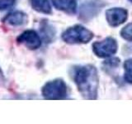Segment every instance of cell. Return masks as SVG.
Returning a JSON list of instances; mask_svg holds the SVG:
<instances>
[{
	"instance_id": "cell-3",
	"label": "cell",
	"mask_w": 132,
	"mask_h": 124,
	"mask_svg": "<svg viewBox=\"0 0 132 124\" xmlns=\"http://www.w3.org/2000/svg\"><path fill=\"white\" fill-rule=\"evenodd\" d=\"M42 96L49 100H60L66 98L67 86L64 81L60 79H56L49 81L41 89Z\"/></svg>"
},
{
	"instance_id": "cell-6",
	"label": "cell",
	"mask_w": 132,
	"mask_h": 124,
	"mask_svg": "<svg viewBox=\"0 0 132 124\" xmlns=\"http://www.w3.org/2000/svg\"><path fill=\"white\" fill-rule=\"evenodd\" d=\"M106 18L111 27H117L124 23L128 18V12L125 8L113 7L106 10Z\"/></svg>"
},
{
	"instance_id": "cell-8",
	"label": "cell",
	"mask_w": 132,
	"mask_h": 124,
	"mask_svg": "<svg viewBox=\"0 0 132 124\" xmlns=\"http://www.w3.org/2000/svg\"><path fill=\"white\" fill-rule=\"evenodd\" d=\"M52 3L58 10L65 12L69 14H73L76 12V0H52Z\"/></svg>"
},
{
	"instance_id": "cell-4",
	"label": "cell",
	"mask_w": 132,
	"mask_h": 124,
	"mask_svg": "<svg viewBox=\"0 0 132 124\" xmlns=\"http://www.w3.org/2000/svg\"><path fill=\"white\" fill-rule=\"evenodd\" d=\"M93 52L97 57L106 58L114 55L117 51V43L112 37H107L101 41L94 42L93 45Z\"/></svg>"
},
{
	"instance_id": "cell-14",
	"label": "cell",
	"mask_w": 132,
	"mask_h": 124,
	"mask_svg": "<svg viewBox=\"0 0 132 124\" xmlns=\"http://www.w3.org/2000/svg\"><path fill=\"white\" fill-rule=\"evenodd\" d=\"M4 80V75H3V73L2 71L1 68H0V84H1L2 82H3Z\"/></svg>"
},
{
	"instance_id": "cell-13",
	"label": "cell",
	"mask_w": 132,
	"mask_h": 124,
	"mask_svg": "<svg viewBox=\"0 0 132 124\" xmlns=\"http://www.w3.org/2000/svg\"><path fill=\"white\" fill-rule=\"evenodd\" d=\"M120 63V60L118 58H111V59L106 60L105 64L107 65H110L111 67H115V66H117Z\"/></svg>"
},
{
	"instance_id": "cell-2",
	"label": "cell",
	"mask_w": 132,
	"mask_h": 124,
	"mask_svg": "<svg viewBox=\"0 0 132 124\" xmlns=\"http://www.w3.org/2000/svg\"><path fill=\"white\" fill-rule=\"evenodd\" d=\"M93 33L81 25L69 27L62 34V39L69 44H84L93 38Z\"/></svg>"
},
{
	"instance_id": "cell-7",
	"label": "cell",
	"mask_w": 132,
	"mask_h": 124,
	"mask_svg": "<svg viewBox=\"0 0 132 124\" xmlns=\"http://www.w3.org/2000/svg\"><path fill=\"white\" fill-rule=\"evenodd\" d=\"M3 22L13 27L22 26L27 22V15L22 11H14L4 17Z\"/></svg>"
},
{
	"instance_id": "cell-12",
	"label": "cell",
	"mask_w": 132,
	"mask_h": 124,
	"mask_svg": "<svg viewBox=\"0 0 132 124\" xmlns=\"http://www.w3.org/2000/svg\"><path fill=\"white\" fill-rule=\"evenodd\" d=\"M16 0H0V12L5 11L14 6Z\"/></svg>"
},
{
	"instance_id": "cell-15",
	"label": "cell",
	"mask_w": 132,
	"mask_h": 124,
	"mask_svg": "<svg viewBox=\"0 0 132 124\" xmlns=\"http://www.w3.org/2000/svg\"><path fill=\"white\" fill-rule=\"evenodd\" d=\"M130 2H131V3H132V0H130Z\"/></svg>"
},
{
	"instance_id": "cell-9",
	"label": "cell",
	"mask_w": 132,
	"mask_h": 124,
	"mask_svg": "<svg viewBox=\"0 0 132 124\" xmlns=\"http://www.w3.org/2000/svg\"><path fill=\"white\" fill-rule=\"evenodd\" d=\"M31 5L34 10L45 14L51 13V6L49 0H30Z\"/></svg>"
},
{
	"instance_id": "cell-11",
	"label": "cell",
	"mask_w": 132,
	"mask_h": 124,
	"mask_svg": "<svg viewBox=\"0 0 132 124\" xmlns=\"http://www.w3.org/2000/svg\"><path fill=\"white\" fill-rule=\"evenodd\" d=\"M121 35L125 40L132 41V22L127 24L126 26L122 29L121 32Z\"/></svg>"
},
{
	"instance_id": "cell-1",
	"label": "cell",
	"mask_w": 132,
	"mask_h": 124,
	"mask_svg": "<svg viewBox=\"0 0 132 124\" xmlns=\"http://www.w3.org/2000/svg\"><path fill=\"white\" fill-rule=\"evenodd\" d=\"M73 80L82 96L86 99H96L98 89V75L91 65L75 66L73 72Z\"/></svg>"
},
{
	"instance_id": "cell-5",
	"label": "cell",
	"mask_w": 132,
	"mask_h": 124,
	"mask_svg": "<svg viewBox=\"0 0 132 124\" xmlns=\"http://www.w3.org/2000/svg\"><path fill=\"white\" fill-rule=\"evenodd\" d=\"M16 41L30 50H36L41 45V39L34 30H27L18 36Z\"/></svg>"
},
{
	"instance_id": "cell-10",
	"label": "cell",
	"mask_w": 132,
	"mask_h": 124,
	"mask_svg": "<svg viewBox=\"0 0 132 124\" xmlns=\"http://www.w3.org/2000/svg\"><path fill=\"white\" fill-rule=\"evenodd\" d=\"M124 69H125V80L132 84V59L125 61Z\"/></svg>"
}]
</instances>
